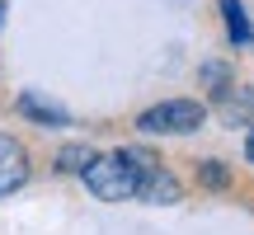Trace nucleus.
I'll return each mask as SVG.
<instances>
[{
	"label": "nucleus",
	"instance_id": "obj_9",
	"mask_svg": "<svg viewBox=\"0 0 254 235\" xmlns=\"http://www.w3.org/2000/svg\"><path fill=\"white\" fill-rule=\"evenodd\" d=\"M245 155H250V160H254V132H250V141H245Z\"/></svg>",
	"mask_w": 254,
	"mask_h": 235
},
{
	"label": "nucleus",
	"instance_id": "obj_4",
	"mask_svg": "<svg viewBox=\"0 0 254 235\" xmlns=\"http://www.w3.org/2000/svg\"><path fill=\"white\" fill-rule=\"evenodd\" d=\"M136 193H141V198H151V202H174V198H179V183H174L170 174H160V170H146Z\"/></svg>",
	"mask_w": 254,
	"mask_h": 235
},
{
	"label": "nucleus",
	"instance_id": "obj_5",
	"mask_svg": "<svg viewBox=\"0 0 254 235\" xmlns=\"http://www.w3.org/2000/svg\"><path fill=\"white\" fill-rule=\"evenodd\" d=\"M19 113L33 118V122H43V127H62V122H66V113L57 109V104L38 99V94H24V99H19Z\"/></svg>",
	"mask_w": 254,
	"mask_h": 235
},
{
	"label": "nucleus",
	"instance_id": "obj_1",
	"mask_svg": "<svg viewBox=\"0 0 254 235\" xmlns=\"http://www.w3.org/2000/svg\"><path fill=\"white\" fill-rule=\"evenodd\" d=\"M146 170H155L151 155H141V151H118V155H94L80 174H85V183H90L94 198H104V202H127V198H136Z\"/></svg>",
	"mask_w": 254,
	"mask_h": 235
},
{
	"label": "nucleus",
	"instance_id": "obj_8",
	"mask_svg": "<svg viewBox=\"0 0 254 235\" xmlns=\"http://www.w3.org/2000/svg\"><path fill=\"white\" fill-rule=\"evenodd\" d=\"M202 183H207V188H226V183H231V174L226 170H221V165H202Z\"/></svg>",
	"mask_w": 254,
	"mask_h": 235
},
{
	"label": "nucleus",
	"instance_id": "obj_7",
	"mask_svg": "<svg viewBox=\"0 0 254 235\" xmlns=\"http://www.w3.org/2000/svg\"><path fill=\"white\" fill-rule=\"evenodd\" d=\"M90 160H94V151H90V146H66V151L57 155V170H75V174H80Z\"/></svg>",
	"mask_w": 254,
	"mask_h": 235
},
{
	"label": "nucleus",
	"instance_id": "obj_6",
	"mask_svg": "<svg viewBox=\"0 0 254 235\" xmlns=\"http://www.w3.org/2000/svg\"><path fill=\"white\" fill-rule=\"evenodd\" d=\"M221 9H226L231 38H236V43H250V24H245V9H240V0H221Z\"/></svg>",
	"mask_w": 254,
	"mask_h": 235
},
{
	"label": "nucleus",
	"instance_id": "obj_2",
	"mask_svg": "<svg viewBox=\"0 0 254 235\" xmlns=\"http://www.w3.org/2000/svg\"><path fill=\"white\" fill-rule=\"evenodd\" d=\"M141 132H155V136H174V132H198L202 127V104L198 99H170V104H155L136 118Z\"/></svg>",
	"mask_w": 254,
	"mask_h": 235
},
{
	"label": "nucleus",
	"instance_id": "obj_3",
	"mask_svg": "<svg viewBox=\"0 0 254 235\" xmlns=\"http://www.w3.org/2000/svg\"><path fill=\"white\" fill-rule=\"evenodd\" d=\"M28 183V151L14 136H0V198Z\"/></svg>",
	"mask_w": 254,
	"mask_h": 235
}]
</instances>
